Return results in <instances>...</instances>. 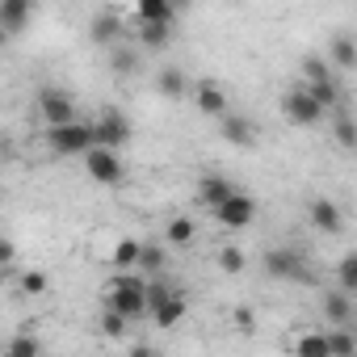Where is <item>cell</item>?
<instances>
[{
  "mask_svg": "<svg viewBox=\"0 0 357 357\" xmlns=\"http://www.w3.org/2000/svg\"><path fill=\"white\" fill-rule=\"evenodd\" d=\"M126 357H160V353H155L151 344H130V353H126Z\"/></svg>",
  "mask_w": 357,
  "mask_h": 357,
  "instance_id": "e575fe53",
  "label": "cell"
},
{
  "mask_svg": "<svg viewBox=\"0 0 357 357\" xmlns=\"http://www.w3.org/2000/svg\"><path fill=\"white\" fill-rule=\"evenodd\" d=\"M215 261H219V269H223V273H231V278L248 269V252H244V248H236V244H223Z\"/></svg>",
  "mask_w": 357,
  "mask_h": 357,
  "instance_id": "4316f807",
  "label": "cell"
},
{
  "mask_svg": "<svg viewBox=\"0 0 357 357\" xmlns=\"http://www.w3.org/2000/svg\"><path fill=\"white\" fill-rule=\"evenodd\" d=\"M261 265H265V273L278 278V282H307V278H311V273H307V257H303L298 248H269Z\"/></svg>",
  "mask_w": 357,
  "mask_h": 357,
  "instance_id": "5b68a950",
  "label": "cell"
},
{
  "mask_svg": "<svg viewBox=\"0 0 357 357\" xmlns=\"http://www.w3.org/2000/svg\"><path fill=\"white\" fill-rule=\"evenodd\" d=\"M324 319L332 328H353V298L340 290V294H328L324 298Z\"/></svg>",
  "mask_w": 357,
  "mask_h": 357,
  "instance_id": "ffe728a7",
  "label": "cell"
},
{
  "mask_svg": "<svg viewBox=\"0 0 357 357\" xmlns=\"http://www.w3.org/2000/svg\"><path fill=\"white\" fill-rule=\"evenodd\" d=\"M236 194H240V190L227 181V176H219V172H206L202 181H198V202H202L206 211H219V206H223V202H231Z\"/></svg>",
  "mask_w": 357,
  "mask_h": 357,
  "instance_id": "8fae6325",
  "label": "cell"
},
{
  "mask_svg": "<svg viewBox=\"0 0 357 357\" xmlns=\"http://www.w3.org/2000/svg\"><path fill=\"white\" fill-rule=\"evenodd\" d=\"M93 139H97V147H105V151H118V147H126V143L135 139V130H130L126 114H118V109H105V114L93 122Z\"/></svg>",
  "mask_w": 357,
  "mask_h": 357,
  "instance_id": "52a82bcc",
  "label": "cell"
},
{
  "mask_svg": "<svg viewBox=\"0 0 357 357\" xmlns=\"http://www.w3.org/2000/svg\"><path fill=\"white\" fill-rule=\"evenodd\" d=\"M172 26L176 22V9L168 5V0H139V5H135V30L139 26Z\"/></svg>",
  "mask_w": 357,
  "mask_h": 357,
  "instance_id": "9a60e30c",
  "label": "cell"
},
{
  "mask_svg": "<svg viewBox=\"0 0 357 357\" xmlns=\"http://www.w3.org/2000/svg\"><path fill=\"white\" fill-rule=\"evenodd\" d=\"M336 282H340L344 294H357V252H344L336 261Z\"/></svg>",
  "mask_w": 357,
  "mask_h": 357,
  "instance_id": "f1b7e54d",
  "label": "cell"
},
{
  "mask_svg": "<svg viewBox=\"0 0 357 357\" xmlns=\"http://www.w3.org/2000/svg\"><path fill=\"white\" fill-rule=\"evenodd\" d=\"M236 328H240V332H252V311H248V307L236 311Z\"/></svg>",
  "mask_w": 357,
  "mask_h": 357,
  "instance_id": "836d02e7",
  "label": "cell"
},
{
  "mask_svg": "<svg viewBox=\"0 0 357 357\" xmlns=\"http://www.w3.org/2000/svg\"><path fill=\"white\" fill-rule=\"evenodd\" d=\"M215 219H219L227 231H244V227H252V223H257V198L240 190L231 202H223V206L215 211Z\"/></svg>",
  "mask_w": 357,
  "mask_h": 357,
  "instance_id": "ba28073f",
  "label": "cell"
},
{
  "mask_svg": "<svg viewBox=\"0 0 357 357\" xmlns=\"http://www.w3.org/2000/svg\"><path fill=\"white\" fill-rule=\"evenodd\" d=\"M30 17H34L30 0H0V30L5 34H22Z\"/></svg>",
  "mask_w": 357,
  "mask_h": 357,
  "instance_id": "5bb4252c",
  "label": "cell"
},
{
  "mask_svg": "<svg viewBox=\"0 0 357 357\" xmlns=\"http://www.w3.org/2000/svg\"><path fill=\"white\" fill-rule=\"evenodd\" d=\"M194 236H198V223H194L190 215H176V219H168V227H164L168 248H190V244H194Z\"/></svg>",
  "mask_w": 357,
  "mask_h": 357,
  "instance_id": "44dd1931",
  "label": "cell"
},
{
  "mask_svg": "<svg viewBox=\"0 0 357 357\" xmlns=\"http://www.w3.org/2000/svg\"><path fill=\"white\" fill-rule=\"evenodd\" d=\"M135 43L143 47V51H164L168 43H172V26L164 22V26H139L135 30Z\"/></svg>",
  "mask_w": 357,
  "mask_h": 357,
  "instance_id": "cb8c5ba5",
  "label": "cell"
},
{
  "mask_svg": "<svg viewBox=\"0 0 357 357\" xmlns=\"http://www.w3.org/2000/svg\"><path fill=\"white\" fill-rule=\"evenodd\" d=\"M164 261H168V257H164V244H147V240H143V257H139V273H151V278H155V273L164 269Z\"/></svg>",
  "mask_w": 357,
  "mask_h": 357,
  "instance_id": "f546056e",
  "label": "cell"
},
{
  "mask_svg": "<svg viewBox=\"0 0 357 357\" xmlns=\"http://www.w3.org/2000/svg\"><path fill=\"white\" fill-rule=\"evenodd\" d=\"M303 84H324V80H336V68L328 63V55H303Z\"/></svg>",
  "mask_w": 357,
  "mask_h": 357,
  "instance_id": "603a6c76",
  "label": "cell"
},
{
  "mask_svg": "<svg viewBox=\"0 0 357 357\" xmlns=\"http://www.w3.org/2000/svg\"><path fill=\"white\" fill-rule=\"evenodd\" d=\"M282 114H286V122H290V126H319L328 109L311 97V89H307V84H294V89H286V93H282Z\"/></svg>",
  "mask_w": 357,
  "mask_h": 357,
  "instance_id": "277c9868",
  "label": "cell"
},
{
  "mask_svg": "<svg viewBox=\"0 0 357 357\" xmlns=\"http://www.w3.org/2000/svg\"><path fill=\"white\" fill-rule=\"evenodd\" d=\"M332 139H336V147L357 151V118H353L349 109H336V114H332Z\"/></svg>",
  "mask_w": 357,
  "mask_h": 357,
  "instance_id": "7402d4cb",
  "label": "cell"
},
{
  "mask_svg": "<svg viewBox=\"0 0 357 357\" xmlns=\"http://www.w3.org/2000/svg\"><path fill=\"white\" fill-rule=\"evenodd\" d=\"M194 105L206 114V118H227L231 114V97H227V89L219 84V80H202L198 89H194Z\"/></svg>",
  "mask_w": 357,
  "mask_h": 357,
  "instance_id": "9c48e42d",
  "label": "cell"
},
{
  "mask_svg": "<svg viewBox=\"0 0 357 357\" xmlns=\"http://www.w3.org/2000/svg\"><path fill=\"white\" fill-rule=\"evenodd\" d=\"M17 290L30 294V298H38V294L51 290V278H47L43 269H22V273H17Z\"/></svg>",
  "mask_w": 357,
  "mask_h": 357,
  "instance_id": "83f0119b",
  "label": "cell"
},
{
  "mask_svg": "<svg viewBox=\"0 0 357 357\" xmlns=\"http://www.w3.org/2000/svg\"><path fill=\"white\" fill-rule=\"evenodd\" d=\"M219 135H223V143H231V147H252V143H257V122L244 118V114H227V118L219 122Z\"/></svg>",
  "mask_w": 357,
  "mask_h": 357,
  "instance_id": "4fadbf2b",
  "label": "cell"
},
{
  "mask_svg": "<svg viewBox=\"0 0 357 357\" xmlns=\"http://www.w3.org/2000/svg\"><path fill=\"white\" fill-rule=\"evenodd\" d=\"M135 63H139V55H135V43H122V47H114V55H109V68H114L118 76L135 72Z\"/></svg>",
  "mask_w": 357,
  "mask_h": 357,
  "instance_id": "1f68e13d",
  "label": "cell"
},
{
  "mask_svg": "<svg viewBox=\"0 0 357 357\" xmlns=\"http://www.w3.org/2000/svg\"><path fill=\"white\" fill-rule=\"evenodd\" d=\"M126 328H130V319H122L118 311H105V307H101V336L122 340V336H126Z\"/></svg>",
  "mask_w": 357,
  "mask_h": 357,
  "instance_id": "d6a6232c",
  "label": "cell"
},
{
  "mask_svg": "<svg viewBox=\"0 0 357 357\" xmlns=\"http://www.w3.org/2000/svg\"><path fill=\"white\" fill-rule=\"evenodd\" d=\"M139 257H143V240H135V236H122L118 244H114V269H122V273H139Z\"/></svg>",
  "mask_w": 357,
  "mask_h": 357,
  "instance_id": "d6986e66",
  "label": "cell"
},
{
  "mask_svg": "<svg viewBox=\"0 0 357 357\" xmlns=\"http://www.w3.org/2000/svg\"><path fill=\"white\" fill-rule=\"evenodd\" d=\"M185 89H190V80H185V72H181V68H172V63H168V68H160V72H155V93H160V97L181 101V97H185Z\"/></svg>",
  "mask_w": 357,
  "mask_h": 357,
  "instance_id": "e0dca14e",
  "label": "cell"
},
{
  "mask_svg": "<svg viewBox=\"0 0 357 357\" xmlns=\"http://www.w3.org/2000/svg\"><path fill=\"white\" fill-rule=\"evenodd\" d=\"M101 307L118 311L130 324L143 319L147 315V282H143V273H118V278H109V286L101 294Z\"/></svg>",
  "mask_w": 357,
  "mask_h": 357,
  "instance_id": "6da1fadb",
  "label": "cell"
},
{
  "mask_svg": "<svg viewBox=\"0 0 357 357\" xmlns=\"http://www.w3.org/2000/svg\"><path fill=\"white\" fill-rule=\"evenodd\" d=\"M307 219H311V227L324 231V236H340V231H344V215H340V206H336L332 198H311V202H307Z\"/></svg>",
  "mask_w": 357,
  "mask_h": 357,
  "instance_id": "30bf717a",
  "label": "cell"
},
{
  "mask_svg": "<svg viewBox=\"0 0 357 357\" xmlns=\"http://www.w3.org/2000/svg\"><path fill=\"white\" fill-rule=\"evenodd\" d=\"M328 63L336 72H353L357 68V43H353V34H332L328 38Z\"/></svg>",
  "mask_w": 357,
  "mask_h": 357,
  "instance_id": "2e32d148",
  "label": "cell"
},
{
  "mask_svg": "<svg viewBox=\"0 0 357 357\" xmlns=\"http://www.w3.org/2000/svg\"><path fill=\"white\" fill-rule=\"evenodd\" d=\"M84 172H89V181L97 185H122V176H126V164L118 151H105V147H93L84 155Z\"/></svg>",
  "mask_w": 357,
  "mask_h": 357,
  "instance_id": "8992f818",
  "label": "cell"
},
{
  "mask_svg": "<svg viewBox=\"0 0 357 357\" xmlns=\"http://www.w3.org/2000/svg\"><path fill=\"white\" fill-rule=\"evenodd\" d=\"M185 311H190V298H185L181 290H172V298H168L160 311H151V324H155V328H176V324L185 319Z\"/></svg>",
  "mask_w": 357,
  "mask_h": 357,
  "instance_id": "ac0fdd59",
  "label": "cell"
},
{
  "mask_svg": "<svg viewBox=\"0 0 357 357\" xmlns=\"http://www.w3.org/2000/svg\"><path fill=\"white\" fill-rule=\"evenodd\" d=\"M34 101H38V114H43L47 130L76 122V97H72L68 89H59V84H43V89L34 93Z\"/></svg>",
  "mask_w": 357,
  "mask_h": 357,
  "instance_id": "7a4b0ae2",
  "label": "cell"
},
{
  "mask_svg": "<svg viewBox=\"0 0 357 357\" xmlns=\"http://www.w3.org/2000/svg\"><path fill=\"white\" fill-rule=\"evenodd\" d=\"M43 139H47V147H51L55 155H80V160H84V155L97 147V139H93V122L55 126V130H47Z\"/></svg>",
  "mask_w": 357,
  "mask_h": 357,
  "instance_id": "3957f363",
  "label": "cell"
},
{
  "mask_svg": "<svg viewBox=\"0 0 357 357\" xmlns=\"http://www.w3.org/2000/svg\"><path fill=\"white\" fill-rule=\"evenodd\" d=\"M89 38L97 43V47H122V38H126V30H122V17L114 13V9H105V13H97L93 22H89Z\"/></svg>",
  "mask_w": 357,
  "mask_h": 357,
  "instance_id": "7c38bea8",
  "label": "cell"
},
{
  "mask_svg": "<svg viewBox=\"0 0 357 357\" xmlns=\"http://www.w3.org/2000/svg\"><path fill=\"white\" fill-rule=\"evenodd\" d=\"M328 349H332V357H357V332L353 328H328Z\"/></svg>",
  "mask_w": 357,
  "mask_h": 357,
  "instance_id": "484cf974",
  "label": "cell"
},
{
  "mask_svg": "<svg viewBox=\"0 0 357 357\" xmlns=\"http://www.w3.org/2000/svg\"><path fill=\"white\" fill-rule=\"evenodd\" d=\"M5 357H43V344H38V336L22 332V336H13V340H9Z\"/></svg>",
  "mask_w": 357,
  "mask_h": 357,
  "instance_id": "4dcf8cb0",
  "label": "cell"
},
{
  "mask_svg": "<svg viewBox=\"0 0 357 357\" xmlns=\"http://www.w3.org/2000/svg\"><path fill=\"white\" fill-rule=\"evenodd\" d=\"M294 357H332L328 332H303V336L294 340Z\"/></svg>",
  "mask_w": 357,
  "mask_h": 357,
  "instance_id": "d4e9b609",
  "label": "cell"
}]
</instances>
